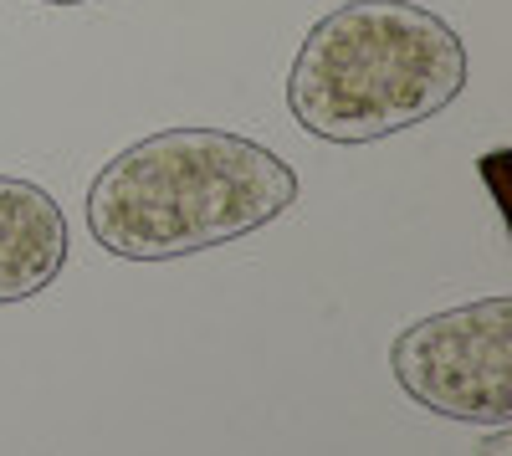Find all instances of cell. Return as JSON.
Returning <instances> with one entry per match:
<instances>
[{
    "instance_id": "277c9868",
    "label": "cell",
    "mask_w": 512,
    "mask_h": 456,
    "mask_svg": "<svg viewBox=\"0 0 512 456\" xmlns=\"http://www.w3.org/2000/svg\"><path fill=\"white\" fill-rule=\"evenodd\" d=\"M72 252L62 205L16 175H0V308L26 303L62 277Z\"/></svg>"
},
{
    "instance_id": "8992f818",
    "label": "cell",
    "mask_w": 512,
    "mask_h": 456,
    "mask_svg": "<svg viewBox=\"0 0 512 456\" xmlns=\"http://www.w3.org/2000/svg\"><path fill=\"white\" fill-rule=\"evenodd\" d=\"M41 6H88V0H41Z\"/></svg>"
},
{
    "instance_id": "7a4b0ae2",
    "label": "cell",
    "mask_w": 512,
    "mask_h": 456,
    "mask_svg": "<svg viewBox=\"0 0 512 456\" xmlns=\"http://www.w3.org/2000/svg\"><path fill=\"white\" fill-rule=\"evenodd\" d=\"M466 88L461 36L415 0H344L308 26L287 108L323 144H374L446 113Z\"/></svg>"
},
{
    "instance_id": "6da1fadb",
    "label": "cell",
    "mask_w": 512,
    "mask_h": 456,
    "mask_svg": "<svg viewBox=\"0 0 512 456\" xmlns=\"http://www.w3.org/2000/svg\"><path fill=\"white\" fill-rule=\"evenodd\" d=\"M282 154L231 129H159L113 154L88 185V231L123 262H175L231 246L292 211Z\"/></svg>"
},
{
    "instance_id": "5b68a950",
    "label": "cell",
    "mask_w": 512,
    "mask_h": 456,
    "mask_svg": "<svg viewBox=\"0 0 512 456\" xmlns=\"http://www.w3.org/2000/svg\"><path fill=\"white\" fill-rule=\"evenodd\" d=\"M472 456H512V426H492V436Z\"/></svg>"
},
{
    "instance_id": "3957f363",
    "label": "cell",
    "mask_w": 512,
    "mask_h": 456,
    "mask_svg": "<svg viewBox=\"0 0 512 456\" xmlns=\"http://www.w3.org/2000/svg\"><path fill=\"white\" fill-rule=\"evenodd\" d=\"M395 385L446 421L512 426V298H477L410 323L390 344Z\"/></svg>"
}]
</instances>
